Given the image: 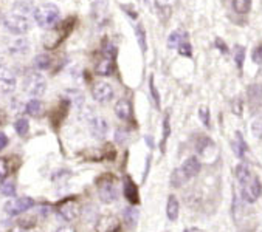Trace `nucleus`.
I'll return each mask as SVG.
<instances>
[{
  "instance_id": "49530a36",
  "label": "nucleus",
  "mask_w": 262,
  "mask_h": 232,
  "mask_svg": "<svg viewBox=\"0 0 262 232\" xmlns=\"http://www.w3.org/2000/svg\"><path fill=\"white\" fill-rule=\"evenodd\" d=\"M157 2H159V5H162V4H165V0H157Z\"/></svg>"
},
{
  "instance_id": "9d476101",
  "label": "nucleus",
  "mask_w": 262,
  "mask_h": 232,
  "mask_svg": "<svg viewBox=\"0 0 262 232\" xmlns=\"http://www.w3.org/2000/svg\"><path fill=\"white\" fill-rule=\"evenodd\" d=\"M115 72V54H106L95 65V73L99 76H111Z\"/></svg>"
},
{
  "instance_id": "473e14b6",
  "label": "nucleus",
  "mask_w": 262,
  "mask_h": 232,
  "mask_svg": "<svg viewBox=\"0 0 262 232\" xmlns=\"http://www.w3.org/2000/svg\"><path fill=\"white\" fill-rule=\"evenodd\" d=\"M171 135V124H169V116H166L163 121V140H162V150H165V144Z\"/></svg>"
},
{
  "instance_id": "79ce46f5",
  "label": "nucleus",
  "mask_w": 262,
  "mask_h": 232,
  "mask_svg": "<svg viewBox=\"0 0 262 232\" xmlns=\"http://www.w3.org/2000/svg\"><path fill=\"white\" fill-rule=\"evenodd\" d=\"M7 144H8V138H7V135L0 132V150L5 149V147H7Z\"/></svg>"
},
{
  "instance_id": "c9c22d12",
  "label": "nucleus",
  "mask_w": 262,
  "mask_h": 232,
  "mask_svg": "<svg viewBox=\"0 0 262 232\" xmlns=\"http://www.w3.org/2000/svg\"><path fill=\"white\" fill-rule=\"evenodd\" d=\"M8 175V163L5 158H0V183H4Z\"/></svg>"
},
{
  "instance_id": "4be33fe9",
  "label": "nucleus",
  "mask_w": 262,
  "mask_h": 232,
  "mask_svg": "<svg viewBox=\"0 0 262 232\" xmlns=\"http://www.w3.org/2000/svg\"><path fill=\"white\" fill-rule=\"evenodd\" d=\"M233 10L237 14H247L251 10V0H233Z\"/></svg>"
},
{
  "instance_id": "dca6fc26",
  "label": "nucleus",
  "mask_w": 262,
  "mask_h": 232,
  "mask_svg": "<svg viewBox=\"0 0 262 232\" xmlns=\"http://www.w3.org/2000/svg\"><path fill=\"white\" fill-rule=\"evenodd\" d=\"M248 104L251 110H257L262 102V85L259 84H251L248 87Z\"/></svg>"
},
{
  "instance_id": "ea45409f",
  "label": "nucleus",
  "mask_w": 262,
  "mask_h": 232,
  "mask_svg": "<svg viewBox=\"0 0 262 232\" xmlns=\"http://www.w3.org/2000/svg\"><path fill=\"white\" fill-rule=\"evenodd\" d=\"M233 111H234V114H241L242 113V101L237 98V99H234L233 101Z\"/></svg>"
},
{
  "instance_id": "423d86ee",
  "label": "nucleus",
  "mask_w": 262,
  "mask_h": 232,
  "mask_svg": "<svg viewBox=\"0 0 262 232\" xmlns=\"http://www.w3.org/2000/svg\"><path fill=\"white\" fill-rule=\"evenodd\" d=\"M33 206H34L33 198H30V197H19V198H14V200L7 201L4 207H5V212L8 215H19V214L27 212Z\"/></svg>"
},
{
  "instance_id": "a878e982",
  "label": "nucleus",
  "mask_w": 262,
  "mask_h": 232,
  "mask_svg": "<svg viewBox=\"0 0 262 232\" xmlns=\"http://www.w3.org/2000/svg\"><path fill=\"white\" fill-rule=\"evenodd\" d=\"M135 34H137V40H138V45H140L141 51L146 53V50H147V45H146V31L143 30V27L137 25L135 27Z\"/></svg>"
},
{
  "instance_id": "aec40b11",
  "label": "nucleus",
  "mask_w": 262,
  "mask_h": 232,
  "mask_svg": "<svg viewBox=\"0 0 262 232\" xmlns=\"http://www.w3.org/2000/svg\"><path fill=\"white\" fill-rule=\"evenodd\" d=\"M186 181H189V180L185 177V173L182 172L180 167H177V169L171 173V184H172L174 188H180V186H183Z\"/></svg>"
},
{
  "instance_id": "0eeeda50",
  "label": "nucleus",
  "mask_w": 262,
  "mask_h": 232,
  "mask_svg": "<svg viewBox=\"0 0 262 232\" xmlns=\"http://www.w3.org/2000/svg\"><path fill=\"white\" fill-rule=\"evenodd\" d=\"M242 198L247 201V203H254L260 195H262V184H260V180L257 177H251L250 181H247L244 186H242Z\"/></svg>"
},
{
  "instance_id": "c85d7f7f",
  "label": "nucleus",
  "mask_w": 262,
  "mask_h": 232,
  "mask_svg": "<svg viewBox=\"0 0 262 232\" xmlns=\"http://www.w3.org/2000/svg\"><path fill=\"white\" fill-rule=\"evenodd\" d=\"M124 218L127 221L129 226H135L137 224V220H138V211L134 209V207H127L124 211Z\"/></svg>"
},
{
  "instance_id": "c03bdc74",
  "label": "nucleus",
  "mask_w": 262,
  "mask_h": 232,
  "mask_svg": "<svg viewBox=\"0 0 262 232\" xmlns=\"http://www.w3.org/2000/svg\"><path fill=\"white\" fill-rule=\"evenodd\" d=\"M56 232H76V230H75V227H72V226H61Z\"/></svg>"
},
{
  "instance_id": "cd10ccee",
  "label": "nucleus",
  "mask_w": 262,
  "mask_h": 232,
  "mask_svg": "<svg viewBox=\"0 0 262 232\" xmlns=\"http://www.w3.org/2000/svg\"><path fill=\"white\" fill-rule=\"evenodd\" d=\"M186 36L185 34H182L180 31H174V33H171L169 34V39H168V48H177L179 47V43L185 39Z\"/></svg>"
},
{
  "instance_id": "f03ea898",
  "label": "nucleus",
  "mask_w": 262,
  "mask_h": 232,
  "mask_svg": "<svg viewBox=\"0 0 262 232\" xmlns=\"http://www.w3.org/2000/svg\"><path fill=\"white\" fill-rule=\"evenodd\" d=\"M59 8L53 4H43L37 8H34V13H33V17L36 20V24L40 27V28H45V30H50L53 28L58 20H59Z\"/></svg>"
},
{
  "instance_id": "72a5a7b5",
  "label": "nucleus",
  "mask_w": 262,
  "mask_h": 232,
  "mask_svg": "<svg viewBox=\"0 0 262 232\" xmlns=\"http://www.w3.org/2000/svg\"><path fill=\"white\" fill-rule=\"evenodd\" d=\"M251 133L256 140H260L262 138V118L256 120L253 124H251Z\"/></svg>"
},
{
  "instance_id": "a19ab883",
  "label": "nucleus",
  "mask_w": 262,
  "mask_h": 232,
  "mask_svg": "<svg viewBox=\"0 0 262 232\" xmlns=\"http://www.w3.org/2000/svg\"><path fill=\"white\" fill-rule=\"evenodd\" d=\"M123 10H126V13L132 17V19H137V13H135V8L132 5H121Z\"/></svg>"
},
{
  "instance_id": "2eb2a0df",
  "label": "nucleus",
  "mask_w": 262,
  "mask_h": 232,
  "mask_svg": "<svg viewBox=\"0 0 262 232\" xmlns=\"http://www.w3.org/2000/svg\"><path fill=\"white\" fill-rule=\"evenodd\" d=\"M115 114L121 121H130L132 118V104L127 99H118L115 104Z\"/></svg>"
},
{
  "instance_id": "58836bf2",
  "label": "nucleus",
  "mask_w": 262,
  "mask_h": 232,
  "mask_svg": "<svg viewBox=\"0 0 262 232\" xmlns=\"http://www.w3.org/2000/svg\"><path fill=\"white\" fill-rule=\"evenodd\" d=\"M129 132L127 130H124V129H117V133H115V140L121 144V143H124L127 138H129V135H127Z\"/></svg>"
},
{
  "instance_id": "a18cd8bd",
  "label": "nucleus",
  "mask_w": 262,
  "mask_h": 232,
  "mask_svg": "<svg viewBox=\"0 0 262 232\" xmlns=\"http://www.w3.org/2000/svg\"><path fill=\"white\" fill-rule=\"evenodd\" d=\"M10 232H25V229H24V227H20V226H16V227H13Z\"/></svg>"
},
{
  "instance_id": "ddd939ff",
  "label": "nucleus",
  "mask_w": 262,
  "mask_h": 232,
  "mask_svg": "<svg viewBox=\"0 0 262 232\" xmlns=\"http://www.w3.org/2000/svg\"><path fill=\"white\" fill-rule=\"evenodd\" d=\"M123 194L126 197V200L132 204H138L140 203V194H138V188L134 183V180L130 177H124L123 180Z\"/></svg>"
},
{
  "instance_id": "20e7f679",
  "label": "nucleus",
  "mask_w": 262,
  "mask_h": 232,
  "mask_svg": "<svg viewBox=\"0 0 262 232\" xmlns=\"http://www.w3.org/2000/svg\"><path fill=\"white\" fill-rule=\"evenodd\" d=\"M24 90L33 96V98H39L45 93L47 90V82L43 79L42 75L39 73H28L24 79Z\"/></svg>"
},
{
  "instance_id": "39448f33",
  "label": "nucleus",
  "mask_w": 262,
  "mask_h": 232,
  "mask_svg": "<svg viewBox=\"0 0 262 232\" xmlns=\"http://www.w3.org/2000/svg\"><path fill=\"white\" fill-rule=\"evenodd\" d=\"M59 215L67 221H75L81 215V203L76 198H66L58 204Z\"/></svg>"
},
{
  "instance_id": "7ed1b4c3",
  "label": "nucleus",
  "mask_w": 262,
  "mask_h": 232,
  "mask_svg": "<svg viewBox=\"0 0 262 232\" xmlns=\"http://www.w3.org/2000/svg\"><path fill=\"white\" fill-rule=\"evenodd\" d=\"M5 27L11 33L22 36V34H25L31 28V19L27 17V16H22V14H19L16 11H13L11 14H8L5 17Z\"/></svg>"
},
{
  "instance_id": "f704fd0d",
  "label": "nucleus",
  "mask_w": 262,
  "mask_h": 232,
  "mask_svg": "<svg viewBox=\"0 0 262 232\" xmlns=\"http://www.w3.org/2000/svg\"><path fill=\"white\" fill-rule=\"evenodd\" d=\"M244 57H245V48H244V47H236V51H234V61H236L237 68H242Z\"/></svg>"
},
{
  "instance_id": "bb28decb",
  "label": "nucleus",
  "mask_w": 262,
  "mask_h": 232,
  "mask_svg": "<svg viewBox=\"0 0 262 232\" xmlns=\"http://www.w3.org/2000/svg\"><path fill=\"white\" fill-rule=\"evenodd\" d=\"M0 192L5 197H14L16 195V184L14 181H4L0 184Z\"/></svg>"
},
{
  "instance_id": "37998d69",
  "label": "nucleus",
  "mask_w": 262,
  "mask_h": 232,
  "mask_svg": "<svg viewBox=\"0 0 262 232\" xmlns=\"http://www.w3.org/2000/svg\"><path fill=\"white\" fill-rule=\"evenodd\" d=\"M216 45L221 48V51H222V53H228V50H227V45L224 43V40H222V39H216Z\"/></svg>"
},
{
  "instance_id": "393cba45",
  "label": "nucleus",
  "mask_w": 262,
  "mask_h": 232,
  "mask_svg": "<svg viewBox=\"0 0 262 232\" xmlns=\"http://www.w3.org/2000/svg\"><path fill=\"white\" fill-rule=\"evenodd\" d=\"M14 129H16L17 135H20V136L27 135V133H28V130H30V123H28V120H25V118H19V120L14 123Z\"/></svg>"
},
{
  "instance_id": "f257e3e1",
  "label": "nucleus",
  "mask_w": 262,
  "mask_h": 232,
  "mask_svg": "<svg viewBox=\"0 0 262 232\" xmlns=\"http://www.w3.org/2000/svg\"><path fill=\"white\" fill-rule=\"evenodd\" d=\"M96 191L102 203H106V204L115 203L120 197L118 180L112 175H102L96 180Z\"/></svg>"
},
{
  "instance_id": "f3484780",
  "label": "nucleus",
  "mask_w": 262,
  "mask_h": 232,
  "mask_svg": "<svg viewBox=\"0 0 262 232\" xmlns=\"http://www.w3.org/2000/svg\"><path fill=\"white\" fill-rule=\"evenodd\" d=\"M179 212H180L179 200L176 198V195H169L166 201V217L169 218V221H176L179 218Z\"/></svg>"
},
{
  "instance_id": "6e6552de",
  "label": "nucleus",
  "mask_w": 262,
  "mask_h": 232,
  "mask_svg": "<svg viewBox=\"0 0 262 232\" xmlns=\"http://www.w3.org/2000/svg\"><path fill=\"white\" fill-rule=\"evenodd\" d=\"M93 99L99 104H107L114 98V87L107 82H98L92 88Z\"/></svg>"
},
{
  "instance_id": "4468645a",
  "label": "nucleus",
  "mask_w": 262,
  "mask_h": 232,
  "mask_svg": "<svg viewBox=\"0 0 262 232\" xmlns=\"http://www.w3.org/2000/svg\"><path fill=\"white\" fill-rule=\"evenodd\" d=\"M180 169H182V172L185 173V177H186L188 180H191V178H194V177L199 175V172H200L202 166H200V161H199L197 156H189V158L183 163V166H182Z\"/></svg>"
},
{
  "instance_id": "c756f323",
  "label": "nucleus",
  "mask_w": 262,
  "mask_h": 232,
  "mask_svg": "<svg viewBox=\"0 0 262 232\" xmlns=\"http://www.w3.org/2000/svg\"><path fill=\"white\" fill-rule=\"evenodd\" d=\"M11 51H13V53H27V51H28V42H27L24 37L17 39V40L14 42V45L11 47Z\"/></svg>"
},
{
  "instance_id": "6ab92c4d",
  "label": "nucleus",
  "mask_w": 262,
  "mask_h": 232,
  "mask_svg": "<svg viewBox=\"0 0 262 232\" xmlns=\"http://www.w3.org/2000/svg\"><path fill=\"white\" fill-rule=\"evenodd\" d=\"M13 11L22 14V16H27L30 17L33 13H34V8H33V4L30 2V0H20V2H17L13 8Z\"/></svg>"
},
{
  "instance_id": "412c9836",
  "label": "nucleus",
  "mask_w": 262,
  "mask_h": 232,
  "mask_svg": "<svg viewBox=\"0 0 262 232\" xmlns=\"http://www.w3.org/2000/svg\"><path fill=\"white\" fill-rule=\"evenodd\" d=\"M25 111H27L30 116H33V118H36V116H40V113H42V102H40L39 99H31V101L27 104Z\"/></svg>"
},
{
  "instance_id": "f8f14e48",
  "label": "nucleus",
  "mask_w": 262,
  "mask_h": 232,
  "mask_svg": "<svg viewBox=\"0 0 262 232\" xmlns=\"http://www.w3.org/2000/svg\"><path fill=\"white\" fill-rule=\"evenodd\" d=\"M16 88V76L7 68L0 65V91L11 93Z\"/></svg>"
},
{
  "instance_id": "2f4dec72",
  "label": "nucleus",
  "mask_w": 262,
  "mask_h": 232,
  "mask_svg": "<svg viewBox=\"0 0 262 232\" xmlns=\"http://www.w3.org/2000/svg\"><path fill=\"white\" fill-rule=\"evenodd\" d=\"M179 53L182 54V56H186V57H189L191 54H192V48H191V43L188 42V39L185 37L180 43H179Z\"/></svg>"
},
{
  "instance_id": "9b49d317",
  "label": "nucleus",
  "mask_w": 262,
  "mask_h": 232,
  "mask_svg": "<svg viewBox=\"0 0 262 232\" xmlns=\"http://www.w3.org/2000/svg\"><path fill=\"white\" fill-rule=\"evenodd\" d=\"M96 232H121L120 220L114 215H104L96 223Z\"/></svg>"
},
{
  "instance_id": "7c9ffc66",
  "label": "nucleus",
  "mask_w": 262,
  "mask_h": 232,
  "mask_svg": "<svg viewBox=\"0 0 262 232\" xmlns=\"http://www.w3.org/2000/svg\"><path fill=\"white\" fill-rule=\"evenodd\" d=\"M149 88H150V95H152V99H154V104L157 105V110H160V95L155 88V84H154V78L150 76L149 78Z\"/></svg>"
},
{
  "instance_id": "e433bc0d",
  "label": "nucleus",
  "mask_w": 262,
  "mask_h": 232,
  "mask_svg": "<svg viewBox=\"0 0 262 232\" xmlns=\"http://www.w3.org/2000/svg\"><path fill=\"white\" fill-rule=\"evenodd\" d=\"M199 116H200V120H202V123L206 126V127H209V108L208 107H200V110H199Z\"/></svg>"
},
{
  "instance_id": "1a4fd4ad",
  "label": "nucleus",
  "mask_w": 262,
  "mask_h": 232,
  "mask_svg": "<svg viewBox=\"0 0 262 232\" xmlns=\"http://www.w3.org/2000/svg\"><path fill=\"white\" fill-rule=\"evenodd\" d=\"M89 127H90L92 135L95 138H99V140H102L109 132V123H107V120H104L102 116L92 114L89 118Z\"/></svg>"
},
{
  "instance_id": "4c0bfd02",
  "label": "nucleus",
  "mask_w": 262,
  "mask_h": 232,
  "mask_svg": "<svg viewBox=\"0 0 262 232\" xmlns=\"http://www.w3.org/2000/svg\"><path fill=\"white\" fill-rule=\"evenodd\" d=\"M253 62L262 64V45H259L253 50Z\"/></svg>"
},
{
  "instance_id": "b1692460",
  "label": "nucleus",
  "mask_w": 262,
  "mask_h": 232,
  "mask_svg": "<svg viewBox=\"0 0 262 232\" xmlns=\"http://www.w3.org/2000/svg\"><path fill=\"white\" fill-rule=\"evenodd\" d=\"M233 147H234V152L237 153V156H241V158L247 152V144H245V141H244V138H242V135L239 132L236 133V140L233 141Z\"/></svg>"
},
{
  "instance_id": "a211bd4d",
  "label": "nucleus",
  "mask_w": 262,
  "mask_h": 232,
  "mask_svg": "<svg viewBox=\"0 0 262 232\" xmlns=\"http://www.w3.org/2000/svg\"><path fill=\"white\" fill-rule=\"evenodd\" d=\"M253 175H251V172H250V169H248V166L245 164V163H241L237 167H236V178H237V181L244 186L247 181H250V178H251Z\"/></svg>"
},
{
  "instance_id": "5701e85b",
  "label": "nucleus",
  "mask_w": 262,
  "mask_h": 232,
  "mask_svg": "<svg viewBox=\"0 0 262 232\" xmlns=\"http://www.w3.org/2000/svg\"><path fill=\"white\" fill-rule=\"evenodd\" d=\"M33 64H34V67L36 68H39V70H47L50 65H51V57L48 56V54H37L36 57H34V61H33Z\"/></svg>"
}]
</instances>
